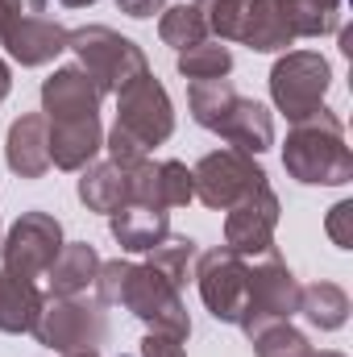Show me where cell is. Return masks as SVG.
I'll use <instances>...</instances> for the list:
<instances>
[{
  "label": "cell",
  "instance_id": "6da1fadb",
  "mask_svg": "<svg viewBox=\"0 0 353 357\" xmlns=\"http://www.w3.org/2000/svg\"><path fill=\"white\" fill-rule=\"evenodd\" d=\"M287 175L303 187H345L353 178V154L345 146V125L333 108H316L295 121L283 146Z\"/></svg>",
  "mask_w": 353,
  "mask_h": 357
},
{
  "label": "cell",
  "instance_id": "7a4b0ae2",
  "mask_svg": "<svg viewBox=\"0 0 353 357\" xmlns=\"http://www.w3.org/2000/svg\"><path fill=\"white\" fill-rule=\"evenodd\" d=\"M67 50H75L80 71L88 75L100 96H117L121 88H129L133 79H142L150 71L146 50L133 38H121L108 25H80L67 33Z\"/></svg>",
  "mask_w": 353,
  "mask_h": 357
},
{
  "label": "cell",
  "instance_id": "3957f363",
  "mask_svg": "<svg viewBox=\"0 0 353 357\" xmlns=\"http://www.w3.org/2000/svg\"><path fill=\"white\" fill-rule=\"evenodd\" d=\"M38 345L54 354H80V349H100L108 337V316L104 303H88L84 295H50L42 303V316L33 324Z\"/></svg>",
  "mask_w": 353,
  "mask_h": 357
},
{
  "label": "cell",
  "instance_id": "277c9868",
  "mask_svg": "<svg viewBox=\"0 0 353 357\" xmlns=\"http://www.w3.org/2000/svg\"><path fill=\"white\" fill-rule=\"evenodd\" d=\"M329 88H333V67L316 50H287L270 71V100L291 125L324 108Z\"/></svg>",
  "mask_w": 353,
  "mask_h": 357
},
{
  "label": "cell",
  "instance_id": "5b68a950",
  "mask_svg": "<svg viewBox=\"0 0 353 357\" xmlns=\"http://www.w3.org/2000/svg\"><path fill=\"white\" fill-rule=\"evenodd\" d=\"M191 183H195V199L212 212H229L233 204H241L246 195H254L258 187H266L270 178L266 171L241 150L225 146V150H212L204 154L195 167H191Z\"/></svg>",
  "mask_w": 353,
  "mask_h": 357
},
{
  "label": "cell",
  "instance_id": "8992f818",
  "mask_svg": "<svg viewBox=\"0 0 353 357\" xmlns=\"http://www.w3.org/2000/svg\"><path fill=\"white\" fill-rule=\"evenodd\" d=\"M295 312H299V278L274 250L258 254V262L250 266V303H246V316L237 328L246 337H254L270 324L291 320Z\"/></svg>",
  "mask_w": 353,
  "mask_h": 357
},
{
  "label": "cell",
  "instance_id": "52a82bcc",
  "mask_svg": "<svg viewBox=\"0 0 353 357\" xmlns=\"http://www.w3.org/2000/svg\"><path fill=\"white\" fill-rule=\"evenodd\" d=\"M195 287L204 307L220 324H241L246 303H250V262L233 254L229 245H216L195 258Z\"/></svg>",
  "mask_w": 353,
  "mask_h": 357
},
{
  "label": "cell",
  "instance_id": "ba28073f",
  "mask_svg": "<svg viewBox=\"0 0 353 357\" xmlns=\"http://www.w3.org/2000/svg\"><path fill=\"white\" fill-rule=\"evenodd\" d=\"M121 307H129L142 324H150V333H167L175 341L191 337V316L183 307V295L150 262L146 266L133 262L129 282H125V295H121Z\"/></svg>",
  "mask_w": 353,
  "mask_h": 357
},
{
  "label": "cell",
  "instance_id": "9c48e42d",
  "mask_svg": "<svg viewBox=\"0 0 353 357\" xmlns=\"http://www.w3.org/2000/svg\"><path fill=\"white\" fill-rule=\"evenodd\" d=\"M117 129H125L146 150L163 146L175 133V104L150 71L142 79H133L129 88L117 91Z\"/></svg>",
  "mask_w": 353,
  "mask_h": 357
},
{
  "label": "cell",
  "instance_id": "30bf717a",
  "mask_svg": "<svg viewBox=\"0 0 353 357\" xmlns=\"http://www.w3.org/2000/svg\"><path fill=\"white\" fill-rule=\"evenodd\" d=\"M63 250V225L50 212H21L17 225L4 233L0 241V262L8 274L21 278H42L46 270L54 266Z\"/></svg>",
  "mask_w": 353,
  "mask_h": 357
},
{
  "label": "cell",
  "instance_id": "8fae6325",
  "mask_svg": "<svg viewBox=\"0 0 353 357\" xmlns=\"http://www.w3.org/2000/svg\"><path fill=\"white\" fill-rule=\"evenodd\" d=\"M278 212H283V204H278L274 187L270 183L258 187L254 195H246L241 204L229 208V216H225V245L233 254H241V258H258L266 250H274Z\"/></svg>",
  "mask_w": 353,
  "mask_h": 357
},
{
  "label": "cell",
  "instance_id": "7c38bea8",
  "mask_svg": "<svg viewBox=\"0 0 353 357\" xmlns=\"http://www.w3.org/2000/svg\"><path fill=\"white\" fill-rule=\"evenodd\" d=\"M67 33L59 21L42 17V13H13L0 25V46L21 63V67H46L67 50Z\"/></svg>",
  "mask_w": 353,
  "mask_h": 357
},
{
  "label": "cell",
  "instance_id": "4fadbf2b",
  "mask_svg": "<svg viewBox=\"0 0 353 357\" xmlns=\"http://www.w3.org/2000/svg\"><path fill=\"white\" fill-rule=\"evenodd\" d=\"M42 116L50 125L100 116V91L80 67H59L50 79H42Z\"/></svg>",
  "mask_w": 353,
  "mask_h": 357
},
{
  "label": "cell",
  "instance_id": "5bb4252c",
  "mask_svg": "<svg viewBox=\"0 0 353 357\" xmlns=\"http://www.w3.org/2000/svg\"><path fill=\"white\" fill-rule=\"evenodd\" d=\"M4 162L21 178H42L50 171V125H46L42 112H25L8 125Z\"/></svg>",
  "mask_w": 353,
  "mask_h": 357
},
{
  "label": "cell",
  "instance_id": "9a60e30c",
  "mask_svg": "<svg viewBox=\"0 0 353 357\" xmlns=\"http://www.w3.org/2000/svg\"><path fill=\"white\" fill-rule=\"evenodd\" d=\"M46 125H50V121H46ZM100 150H104L100 116L54 121V125H50V167H59V171H84V167L96 162Z\"/></svg>",
  "mask_w": 353,
  "mask_h": 357
},
{
  "label": "cell",
  "instance_id": "2e32d148",
  "mask_svg": "<svg viewBox=\"0 0 353 357\" xmlns=\"http://www.w3.org/2000/svg\"><path fill=\"white\" fill-rule=\"evenodd\" d=\"M108 229L125 254H150L167 233H171V212L146 208V204H121L108 216Z\"/></svg>",
  "mask_w": 353,
  "mask_h": 357
},
{
  "label": "cell",
  "instance_id": "e0dca14e",
  "mask_svg": "<svg viewBox=\"0 0 353 357\" xmlns=\"http://www.w3.org/2000/svg\"><path fill=\"white\" fill-rule=\"evenodd\" d=\"M233 150H241V154H266L270 146H274V116H270V108L258 104V100H246V96H237V104L229 108V116L220 121V129H216Z\"/></svg>",
  "mask_w": 353,
  "mask_h": 357
},
{
  "label": "cell",
  "instance_id": "ac0fdd59",
  "mask_svg": "<svg viewBox=\"0 0 353 357\" xmlns=\"http://www.w3.org/2000/svg\"><path fill=\"white\" fill-rule=\"evenodd\" d=\"M42 303H46V295L38 291L33 278L0 270V333H8V337L33 333V324L42 316Z\"/></svg>",
  "mask_w": 353,
  "mask_h": 357
},
{
  "label": "cell",
  "instance_id": "d6986e66",
  "mask_svg": "<svg viewBox=\"0 0 353 357\" xmlns=\"http://www.w3.org/2000/svg\"><path fill=\"white\" fill-rule=\"evenodd\" d=\"M96 270H100L96 245H88V241H63L54 266L46 270L50 295H84L91 282H96Z\"/></svg>",
  "mask_w": 353,
  "mask_h": 357
},
{
  "label": "cell",
  "instance_id": "ffe728a7",
  "mask_svg": "<svg viewBox=\"0 0 353 357\" xmlns=\"http://www.w3.org/2000/svg\"><path fill=\"white\" fill-rule=\"evenodd\" d=\"M80 199L88 204V212H104L112 216L121 204H129V171L117 167L112 158L108 162H91L80 171Z\"/></svg>",
  "mask_w": 353,
  "mask_h": 357
},
{
  "label": "cell",
  "instance_id": "44dd1931",
  "mask_svg": "<svg viewBox=\"0 0 353 357\" xmlns=\"http://www.w3.org/2000/svg\"><path fill=\"white\" fill-rule=\"evenodd\" d=\"M312 328L320 333H337L345 328L350 320V295L337 287V282H312V287H299V312Z\"/></svg>",
  "mask_w": 353,
  "mask_h": 357
},
{
  "label": "cell",
  "instance_id": "7402d4cb",
  "mask_svg": "<svg viewBox=\"0 0 353 357\" xmlns=\"http://www.w3.org/2000/svg\"><path fill=\"white\" fill-rule=\"evenodd\" d=\"M291 38H324L341 29V0H274Z\"/></svg>",
  "mask_w": 353,
  "mask_h": 357
},
{
  "label": "cell",
  "instance_id": "603a6c76",
  "mask_svg": "<svg viewBox=\"0 0 353 357\" xmlns=\"http://www.w3.org/2000/svg\"><path fill=\"white\" fill-rule=\"evenodd\" d=\"M237 104V88L233 79H200L187 88V108H191V121L208 133L220 129V121L229 116V108Z\"/></svg>",
  "mask_w": 353,
  "mask_h": 357
},
{
  "label": "cell",
  "instance_id": "cb8c5ba5",
  "mask_svg": "<svg viewBox=\"0 0 353 357\" xmlns=\"http://www.w3.org/2000/svg\"><path fill=\"white\" fill-rule=\"evenodd\" d=\"M195 258H200V245H195L187 233H167V237L150 250V266L158 270L175 291H183V287L195 278Z\"/></svg>",
  "mask_w": 353,
  "mask_h": 357
},
{
  "label": "cell",
  "instance_id": "d4e9b609",
  "mask_svg": "<svg viewBox=\"0 0 353 357\" xmlns=\"http://www.w3.org/2000/svg\"><path fill=\"white\" fill-rule=\"evenodd\" d=\"M175 67H179V75L191 79V84H200V79H229V71H233V50H229L220 38H204V42L179 50Z\"/></svg>",
  "mask_w": 353,
  "mask_h": 357
},
{
  "label": "cell",
  "instance_id": "484cf974",
  "mask_svg": "<svg viewBox=\"0 0 353 357\" xmlns=\"http://www.w3.org/2000/svg\"><path fill=\"white\" fill-rule=\"evenodd\" d=\"M291 42H295V38H291L287 21H283V13H278V4H274V0H254L241 46H250V50H258V54H274V50H287Z\"/></svg>",
  "mask_w": 353,
  "mask_h": 357
},
{
  "label": "cell",
  "instance_id": "4316f807",
  "mask_svg": "<svg viewBox=\"0 0 353 357\" xmlns=\"http://www.w3.org/2000/svg\"><path fill=\"white\" fill-rule=\"evenodd\" d=\"M158 38L175 50H187L195 42L208 38V17H204V4H171L163 17H158Z\"/></svg>",
  "mask_w": 353,
  "mask_h": 357
},
{
  "label": "cell",
  "instance_id": "83f0119b",
  "mask_svg": "<svg viewBox=\"0 0 353 357\" xmlns=\"http://www.w3.org/2000/svg\"><path fill=\"white\" fill-rule=\"evenodd\" d=\"M154 199H158V208H187L191 199H195V183H191V171L175 162V158H167V162H154Z\"/></svg>",
  "mask_w": 353,
  "mask_h": 357
},
{
  "label": "cell",
  "instance_id": "f1b7e54d",
  "mask_svg": "<svg viewBox=\"0 0 353 357\" xmlns=\"http://www.w3.org/2000/svg\"><path fill=\"white\" fill-rule=\"evenodd\" d=\"M254 341V357H312V341L299 333V328H291V320H283V324H270L262 333H254L250 337Z\"/></svg>",
  "mask_w": 353,
  "mask_h": 357
},
{
  "label": "cell",
  "instance_id": "f546056e",
  "mask_svg": "<svg viewBox=\"0 0 353 357\" xmlns=\"http://www.w3.org/2000/svg\"><path fill=\"white\" fill-rule=\"evenodd\" d=\"M129 270H133V262L129 258H112V262H100V270H96V299L108 307V303H121V295H125V282H129Z\"/></svg>",
  "mask_w": 353,
  "mask_h": 357
},
{
  "label": "cell",
  "instance_id": "4dcf8cb0",
  "mask_svg": "<svg viewBox=\"0 0 353 357\" xmlns=\"http://www.w3.org/2000/svg\"><path fill=\"white\" fill-rule=\"evenodd\" d=\"M324 233L333 237V245H337V250H353V204H350V199H341V204H333V208H329Z\"/></svg>",
  "mask_w": 353,
  "mask_h": 357
},
{
  "label": "cell",
  "instance_id": "1f68e13d",
  "mask_svg": "<svg viewBox=\"0 0 353 357\" xmlns=\"http://www.w3.org/2000/svg\"><path fill=\"white\" fill-rule=\"evenodd\" d=\"M137 357H187V354H183V341H175V337H167V333H146Z\"/></svg>",
  "mask_w": 353,
  "mask_h": 357
},
{
  "label": "cell",
  "instance_id": "d6a6232c",
  "mask_svg": "<svg viewBox=\"0 0 353 357\" xmlns=\"http://www.w3.org/2000/svg\"><path fill=\"white\" fill-rule=\"evenodd\" d=\"M117 8L142 21V17H154V13H163V8H167V0H117Z\"/></svg>",
  "mask_w": 353,
  "mask_h": 357
},
{
  "label": "cell",
  "instance_id": "836d02e7",
  "mask_svg": "<svg viewBox=\"0 0 353 357\" xmlns=\"http://www.w3.org/2000/svg\"><path fill=\"white\" fill-rule=\"evenodd\" d=\"M21 4H25V0H0V25H4L13 13H21Z\"/></svg>",
  "mask_w": 353,
  "mask_h": 357
},
{
  "label": "cell",
  "instance_id": "e575fe53",
  "mask_svg": "<svg viewBox=\"0 0 353 357\" xmlns=\"http://www.w3.org/2000/svg\"><path fill=\"white\" fill-rule=\"evenodd\" d=\"M8 88H13V75H8V63L0 59V104H4V96H8Z\"/></svg>",
  "mask_w": 353,
  "mask_h": 357
},
{
  "label": "cell",
  "instance_id": "d590c367",
  "mask_svg": "<svg viewBox=\"0 0 353 357\" xmlns=\"http://www.w3.org/2000/svg\"><path fill=\"white\" fill-rule=\"evenodd\" d=\"M59 4H67V8H88V4H96V0H59Z\"/></svg>",
  "mask_w": 353,
  "mask_h": 357
},
{
  "label": "cell",
  "instance_id": "8d00e7d4",
  "mask_svg": "<svg viewBox=\"0 0 353 357\" xmlns=\"http://www.w3.org/2000/svg\"><path fill=\"white\" fill-rule=\"evenodd\" d=\"M63 357H100V349H80V354H63Z\"/></svg>",
  "mask_w": 353,
  "mask_h": 357
},
{
  "label": "cell",
  "instance_id": "74e56055",
  "mask_svg": "<svg viewBox=\"0 0 353 357\" xmlns=\"http://www.w3.org/2000/svg\"><path fill=\"white\" fill-rule=\"evenodd\" d=\"M312 357H345V354H333V349H324V354H312Z\"/></svg>",
  "mask_w": 353,
  "mask_h": 357
}]
</instances>
